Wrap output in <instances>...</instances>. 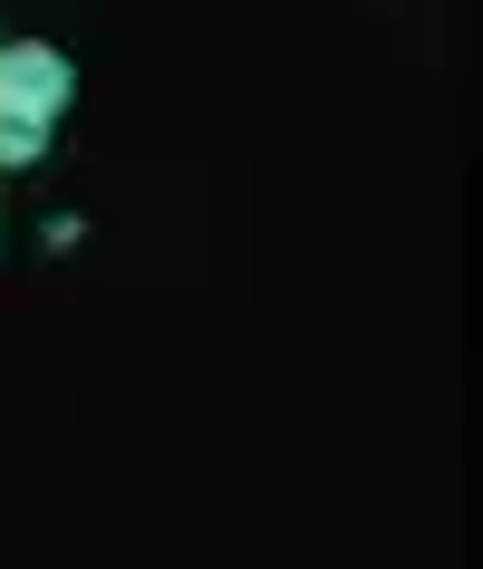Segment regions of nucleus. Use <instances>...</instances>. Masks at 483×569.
<instances>
[{"label": "nucleus", "instance_id": "nucleus-1", "mask_svg": "<svg viewBox=\"0 0 483 569\" xmlns=\"http://www.w3.org/2000/svg\"><path fill=\"white\" fill-rule=\"evenodd\" d=\"M68 97V68L49 59V49H10V59H0V107H59Z\"/></svg>", "mask_w": 483, "mask_h": 569}, {"label": "nucleus", "instance_id": "nucleus-2", "mask_svg": "<svg viewBox=\"0 0 483 569\" xmlns=\"http://www.w3.org/2000/svg\"><path fill=\"white\" fill-rule=\"evenodd\" d=\"M39 154V117L30 107H0V164H30Z\"/></svg>", "mask_w": 483, "mask_h": 569}]
</instances>
